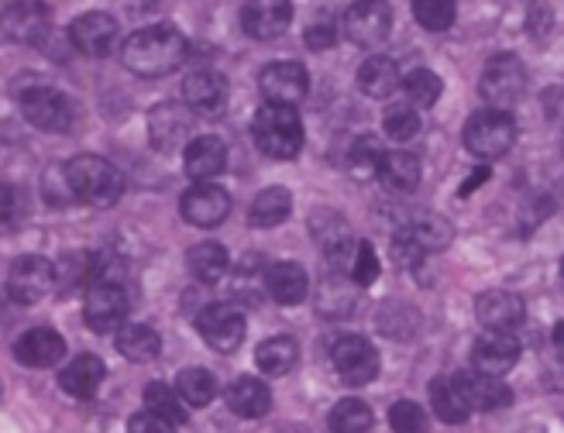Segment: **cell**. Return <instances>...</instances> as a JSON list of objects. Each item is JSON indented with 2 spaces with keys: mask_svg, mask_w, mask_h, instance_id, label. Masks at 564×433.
<instances>
[{
  "mask_svg": "<svg viewBox=\"0 0 564 433\" xmlns=\"http://www.w3.org/2000/svg\"><path fill=\"white\" fill-rule=\"evenodd\" d=\"M186 55H189V42L183 39V32H176L173 24H152L124 42L121 63L128 73L141 79H159L176 73L186 63Z\"/></svg>",
  "mask_w": 564,
  "mask_h": 433,
  "instance_id": "6da1fadb",
  "label": "cell"
},
{
  "mask_svg": "<svg viewBox=\"0 0 564 433\" xmlns=\"http://www.w3.org/2000/svg\"><path fill=\"white\" fill-rule=\"evenodd\" d=\"M24 83L14 86V100L21 107V113L28 121H32L35 128L42 131H52V134H63L73 128L76 121V107L73 100L63 94V90H55V86L42 83L39 76H21Z\"/></svg>",
  "mask_w": 564,
  "mask_h": 433,
  "instance_id": "7a4b0ae2",
  "label": "cell"
},
{
  "mask_svg": "<svg viewBox=\"0 0 564 433\" xmlns=\"http://www.w3.org/2000/svg\"><path fill=\"white\" fill-rule=\"evenodd\" d=\"M63 169H66L69 193H73V199H79V204L110 207V204H118L124 193V176L100 155H76Z\"/></svg>",
  "mask_w": 564,
  "mask_h": 433,
  "instance_id": "3957f363",
  "label": "cell"
},
{
  "mask_svg": "<svg viewBox=\"0 0 564 433\" xmlns=\"http://www.w3.org/2000/svg\"><path fill=\"white\" fill-rule=\"evenodd\" d=\"M251 134H256V144L269 155V159H296L303 149V125L296 107H279V104H265L256 121H251Z\"/></svg>",
  "mask_w": 564,
  "mask_h": 433,
  "instance_id": "277c9868",
  "label": "cell"
},
{
  "mask_svg": "<svg viewBox=\"0 0 564 433\" xmlns=\"http://www.w3.org/2000/svg\"><path fill=\"white\" fill-rule=\"evenodd\" d=\"M517 144V121L510 110H478L465 125V149L475 159H502Z\"/></svg>",
  "mask_w": 564,
  "mask_h": 433,
  "instance_id": "5b68a950",
  "label": "cell"
},
{
  "mask_svg": "<svg viewBox=\"0 0 564 433\" xmlns=\"http://www.w3.org/2000/svg\"><path fill=\"white\" fill-rule=\"evenodd\" d=\"M478 94L486 97L492 110H510L527 94V66L513 52L492 55L482 69V79H478Z\"/></svg>",
  "mask_w": 564,
  "mask_h": 433,
  "instance_id": "8992f818",
  "label": "cell"
},
{
  "mask_svg": "<svg viewBox=\"0 0 564 433\" xmlns=\"http://www.w3.org/2000/svg\"><path fill=\"white\" fill-rule=\"evenodd\" d=\"M330 365L345 386H369L379 375V355L361 334H341L330 344Z\"/></svg>",
  "mask_w": 564,
  "mask_h": 433,
  "instance_id": "52a82bcc",
  "label": "cell"
},
{
  "mask_svg": "<svg viewBox=\"0 0 564 433\" xmlns=\"http://www.w3.org/2000/svg\"><path fill=\"white\" fill-rule=\"evenodd\" d=\"M131 306V285L118 282H90L87 303H83V321L94 334H110L124 324Z\"/></svg>",
  "mask_w": 564,
  "mask_h": 433,
  "instance_id": "ba28073f",
  "label": "cell"
},
{
  "mask_svg": "<svg viewBox=\"0 0 564 433\" xmlns=\"http://www.w3.org/2000/svg\"><path fill=\"white\" fill-rule=\"evenodd\" d=\"M55 289V266L42 255H21L8 272V296L21 306L42 303Z\"/></svg>",
  "mask_w": 564,
  "mask_h": 433,
  "instance_id": "9c48e42d",
  "label": "cell"
},
{
  "mask_svg": "<svg viewBox=\"0 0 564 433\" xmlns=\"http://www.w3.org/2000/svg\"><path fill=\"white\" fill-rule=\"evenodd\" d=\"M52 32V18L42 0H8L0 8V35L21 45H42Z\"/></svg>",
  "mask_w": 564,
  "mask_h": 433,
  "instance_id": "30bf717a",
  "label": "cell"
},
{
  "mask_svg": "<svg viewBox=\"0 0 564 433\" xmlns=\"http://www.w3.org/2000/svg\"><path fill=\"white\" fill-rule=\"evenodd\" d=\"M392 32L389 0H355L345 11V35L361 48H379Z\"/></svg>",
  "mask_w": 564,
  "mask_h": 433,
  "instance_id": "8fae6325",
  "label": "cell"
},
{
  "mask_svg": "<svg viewBox=\"0 0 564 433\" xmlns=\"http://www.w3.org/2000/svg\"><path fill=\"white\" fill-rule=\"evenodd\" d=\"M196 331L214 351L231 355L245 340V313L235 303H214L196 316Z\"/></svg>",
  "mask_w": 564,
  "mask_h": 433,
  "instance_id": "7c38bea8",
  "label": "cell"
},
{
  "mask_svg": "<svg viewBox=\"0 0 564 433\" xmlns=\"http://www.w3.org/2000/svg\"><path fill=\"white\" fill-rule=\"evenodd\" d=\"M189 131H193V110L186 104L165 100L149 113V138L155 144V152H162V155L186 149Z\"/></svg>",
  "mask_w": 564,
  "mask_h": 433,
  "instance_id": "4fadbf2b",
  "label": "cell"
},
{
  "mask_svg": "<svg viewBox=\"0 0 564 433\" xmlns=\"http://www.w3.org/2000/svg\"><path fill=\"white\" fill-rule=\"evenodd\" d=\"M180 214L193 227H217L231 214V196L217 183H193L180 199Z\"/></svg>",
  "mask_w": 564,
  "mask_h": 433,
  "instance_id": "5bb4252c",
  "label": "cell"
},
{
  "mask_svg": "<svg viewBox=\"0 0 564 433\" xmlns=\"http://www.w3.org/2000/svg\"><path fill=\"white\" fill-rule=\"evenodd\" d=\"M520 355H523V348L510 331H486L471 348L475 371L492 375V379H502L506 371H513L520 365Z\"/></svg>",
  "mask_w": 564,
  "mask_h": 433,
  "instance_id": "9a60e30c",
  "label": "cell"
},
{
  "mask_svg": "<svg viewBox=\"0 0 564 433\" xmlns=\"http://www.w3.org/2000/svg\"><path fill=\"white\" fill-rule=\"evenodd\" d=\"M259 90H262L265 104L296 107L310 90V73L303 63H272L259 76Z\"/></svg>",
  "mask_w": 564,
  "mask_h": 433,
  "instance_id": "2e32d148",
  "label": "cell"
},
{
  "mask_svg": "<svg viewBox=\"0 0 564 433\" xmlns=\"http://www.w3.org/2000/svg\"><path fill=\"white\" fill-rule=\"evenodd\" d=\"M183 169L193 183H210L228 169V144L217 134H196L183 149Z\"/></svg>",
  "mask_w": 564,
  "mask_h": 433,
  "instance_id": "e0dca14e",
  "label": "cell"
},
{
  "mask_svg": "<svg viewBox=\"0 0 564 433\" xmlns=\"http://www.w3.org/2000/svg\"><path fill=\"white\" fill-rule=\"evenodd\" d=\"M69 42H73L76 52L100 59V55H107L110 48H115V42H118V21L110 18L107 11H87V14H79L69 24Z\"/></svg>",
  "mask_w": 564,
  "mask_h": 433,
  "instance_id": "ac0fdd59",
  "label": "cell"
},
{
  "mask_svg": "<svg viewBox=\"0 0 564 433\" xmlns=\"http://www.w3.org/2000/svg\"><path fill=\"white\" fill-rule=\"evenodd\" d=\"M293 21V4L290 0H248L241 8V28L245 35L259 39V42H272L290 28Z\"/></svg>",
  "mask_w": 564,
  "mask_h": 433,
  "instance_id": "d6986e66",
  "label": "cell"
},
{
  "mask_svg": "<svg viewBox=\"0 0 564 433\" xmlns=\"http://www.w3.org/2000/svg\"><path fill=\"white\" fill-rule=\"evenodd\" d=\"M14 358L24 368H55L66 358V340L52 327H32L14 340Z\"/></svg>",
  "mask_w": 564,
  "mask_h": 433,
  "instance_id": "ffe728a7",
  "label": "cell"
},
{
  "mask_svg": "<svg viewBox=\"0 0 564 433\" xmlns=\"http://www.w3.org/2000/svg\"><path fill=\"white\" fill-rule=\"evenodd\" d=\"M475 316L486 331H517L527 316V306L510 289H489L475 300Z\"/></svg>",
  "mask_w": 564,
  "mask_h": 433,
  "instance_id": "44dd1931",
  "label": "cell"
},
{
  "mask_svg": "<svg viewBox=\"0 0 564 433\" xmlns=\"http://www.w3.org/2000/svg\"><path fill=\"white\" fill-rule=\"evenodd\" d=\"M183 100L193 113L217 118L224 104H228V83H224L214 69H193L183 83Z\"/></svg>",
  "mask_w": 564,
  "mask_h": 433,
  "instance_id": "7402d4cb",
  "label": "cell"
},
{
  "mask_svg": "<svg viewBox=\"0 0 564 433\" xmlns=\"http://www.w3.org/2000/svg\"><path fill=\"white\" fill-rule=\"evenodd\" d=\"M455 379H458V386H462V392H465L471 410L496 413V410H506L513 402V389L506 386V382H499V379H492V375L471 371V375H455Z\"/></svg>",
  "mask_w": 564,
  "mask_h": 433,
  "instance_id": "603a6c76",
  "label": "cell"
},
{
  "mask_svg": "<svg viewBox=\"0 0 564 433\" xmlns=\"http://www.w3.org/2000/svg\"><path fill=\"white\" fill-rule=\"evenodd\" d=\"M265 289L279 306H296L310 293V275L300 262H275L265 272Z\"/></svg>",
  "mask_w": 564,
  "mask_h": 433,
  "instance_id": "cb8c5ba5",
  "label": "cell"
},
{
  "mask_svg": "<svg viewBox=\"0 0 564 433\" xmlns=\"http://www.w3.org/2000/svg\"><path fill=\"white\" fill-rule=\"evenodd\" d=\"M107 379V368L97 355H79L59 371V389L73 399H94L100 382Z\"/></svg>",
  "mask_w": 564,
  "mask_h": 433,
  "instance_id": "d4e9b609",
  "label": "cell"
},
{
  "mask_svg": "<svg viewBox=\"0 0 564 433\" xmlns=\"http://www.w3.org/2000/svg\"><path fill=\"white\" fill-rule=\"evenodd\" d=\"M228 407L241 420H262L272 410V392L265 382L251 379V375H241V379L228 389Z\"/></svg>",
  "mask_w": 564,
  "mask_h": 433,
  "instance_id": "484cf974",
  "label": "cell"
},
{
  "mask_svg": "<svg viewBox=\"0 0 564 433\" xmlns=\"http://www.w3.org/2000/svg\"><path fill=\"white\" fill-rule=\"evenodd\" d=\"M400 66L389 59V55H372V59H365L361 69H358V90L365 97H392L397 94V86H400Z\"/></svg>",
  "mask_w": 564,
  "mask_h": 433,
  "instance_id": "4316f807",
  "label": "cell"
},
{
  "mask_svg": "<svg viewBox=\"0 0 564 433\" xmlns=\"http://www.w3.org/2000/svg\"><path fill=\"white\" fill-rule=\"evenodd\" d=\"M431 410L437 413L441 423H451V426H458V423H465L471 416V407H468L458 379H447V375H441V379L431 382Z\"/></svg>",
  "mask_w": 564,
  "mask_h": 433,
  "instance_id": "83f0119b",
  "label": "cell"
},
{
  "mask_svg": "<svg viewBox=\"0 0 564 433\" xmlns=\"http://www.w3.org/2000/svg\"><path fill=\"white\" fill-rule=\"evenodd\" d=\"M290 214H293V193L286 186H269L256 196V204H251L248 224L259 230H269V227H279Z\"/></svg>",
  "mask_w": 564,
  "mask_h": 433,
  "instance_id": "f1b7e54d",
  "label": "cell"
},
{
  "mask_svg": "<svg viewBox=\"0 0 564 433\" xmlns=\"http://www.w3.org/2000/svg\"><path fill=\"white\" fill-rule=\"evenodd\" d=\"M118 351L128 358V361H138V365H145V361H155L159 351H162V337L155 327L149 324H121L118 327Z\"/></svg>",
  "mask_w": 564,
  "mask_h": 433,
  "instance_id": "f546056e",
  "label": "cell"
},
{
  "mask_svg": "<svg viewBox=\"0 0 564 433\" xmlns=\"http://www.w3.org/2000/svg\"><path fill=\"white\" fill-rule=\"evenodd\" d=\"M186 269H189L196 279H200V282L214 285V282H220L224 275H228L231 258H228V251H224V245L204 241V245H196V248L186 251Z\"/></svg>",
  "mask_w": 564,
  "mask_h": 433,
  "instance_id": "4dcf8cb0",
  "label": "cell"
},
{
  "mask_svg": "<svg viewBox=\"0 0 564 433\" xmlns=\"http://www.w3.org/2000/svg\"><path fill=\"white\" fill-rule=\"evenodd\" d=\"M296 358H300V344L286 334H275L269 340L259 344L256 351V361L265 375H272V379H279V375H290L296 368Z\"/></svg>",
  "mask_w": 564,
  "mask_h": 433,
  "instance_id": "1f68e13d",
  "label": "cell"
},
{
  "mask_svg": "<svg viewBox=\"0 0 564 433\" xmlns=\"http://www.w3.org/2000/svg\"><path fill=\"white\" fill-rule=\"evenodd\" d=\"M379 180L392 193H410L420 186V159L410 152H386L379 162Z\"/></svg>",
  "mask_w": 564,
  "mask_h": 433,
  "instance_id": "d6a6232c",
  "label": "cell"
},
{
  "mask_svg": "<svg viewBox=\"0 0 564 433\" xmlns=\"http://www.w3.org/2000/svg\"><path fill=\"white\" fill-rule=\"evenodd\" d=\"M176 392L186 407L193 410H204L217 399V379L207 371V368H183L180 379H176Z\"/></svg>",
  "mask_w": 564,
  "mask_h": 433,
  "instance_id": "836d02e7",
  "label": "cell"
},
{
  "mask_svg": "<svg viewBox=\"0 0 564 433\" xmlns=\"http://www.w3.org/2000/svg\"><path fill=\"white\" fill-rule=\"evenodd\" d=\"M406 230L423 251H444L451 241H455V227H451L441 214H416V220H410Z\"/></svg>",
  "mask_w": 564,
  "mask_h": 433,
  "instance_id": "e575fe53",
  "label": "cell"
},
{
  "mask_svg": "<svg viewBox=\"0 0 564 433\" xmlns=\"http://www.w3.org/2000/svg\"><path fill=\"white\" fill-rule=\"evenodd\" d=\"M327 423H330L334 433H369L372 423H376V416L369 410V402H361V399H341V402H334Z\"/></svg>",
  "mask_w": 564,
  "mask_h": 433,
  "instance_id": "d590c367",
  "label": "cell"
},
{
  "mask_svg": "<svg viewBox=\"0 0 564 433\" xmlns=\"http://www.w3.org/2000/svg\"><path fill=\"white\" fill-rule=\"evenodd\" d=\"M403 90L410 107H434L444 94V83L431 69H413L410 76H403Z\"/></svg>",
  "mask_w": 564,
  "mask_h": 433,
  "instance_id": "8d00e7d4",
  "label": "cell"
},
{
  "mask_svg": "<svg viewBox=\"0 0 564 433\" xmlns=\"http://www.w3.org/2000/svg\"><path fill=\"white\" fill-rule=\"evenodd\" d=\"M382 144L369 134H361L355 144H351V152H348V172L355 180H372L379 176V162H382Z\"/></svg>",
  "mask_w": 564,
  "mask_h": 433,
  "instance_id": "74e56055",
  "label": "cell"
},
{
  "mask_svg": "<svg viewBox=\"0 0 564 433\" xmlns=\"http://www.w3.org/2000/svg\"><path fill=\"white\" fill-rule=\"evenodd\" d=\"M145 410L149 413H155V416H162V420H169V423H186V410H183V399H180V392H173L165 382H149V389H145Z\"/></svg>",
  "mask_w": 564,
  "mask_h": 433,
  "instance_id": "f35d334b",
  "label": "cell"
},
{
  "mask_svg": "<svg viewBox=\"0 0 564 433\" xmlns=\"http://www.w3.org/2000/svg\"><path fill=\"white\" fill-rule=\"evenodd\" d=\"M413 18L427 32H447L458 18V4L455 0H413Z\"/></svg>",
  "mask_w": 564,
  "mask_h": 433,
  "instance_id": "ab89813d",
  "label": "cell"
},
{
  "mask_svg": "<svg viewBox=\"0 0 564 433\" xmlns=\"http://www.w3.org/2000/svg\"><path fill=\"white\" fill-rule=\"evenodd\" d=\"M389 426H392V433H427L431 416L420 402L400 399V402H392V410H389Z\"/></svg>",
  "mask_w": 564,
  "mask_h": 433,
  "instance_id": "60d3db41",
  "label": "cell"
},
{
  "mask_svg": "<svg viewBox=\"0 0 564 433\" xmlns=\"http://www.w3.org/2000/svg\"><path fill=\"white\" fill-rule=\"evenodd\" d=\"M382 131L392 141H410V138H416L420 134V113H416V107H410V104L389 107L386 118H382Z\"/></svg>",
  "mask_w": 564,
  "mask_h": 433,
  "instance_id": "b9f144b4",
  "label": "cell"
},
{
  "mask_svg": "<svg viewBox=\"0 0 564 433\" xmlns=\"http://www.w3.org/2000/svg\"><path fill=\"white\" fill-rule=\"evenodd\" d=\"M321 310L327 316H348L355 310V293L348 289V282H341V275H330L321 289Z\"/></svg>",
  "mask_w": 564,
  "mask_h": 433,
  "instance_id": "7bdbcfd3",
  "label": "cell"
},
{
  "mask_svg": "<svg viewBox=\"0 0 564 433\" xmlns=\"http://www.w3.org/2000/svg\"><path fill=\"white\" fill-rule=\"evenodd\" d=\"M348 279L355 285H372L379 279V258L376 248L369 241H355V255H351V266H348Z\"/></svg>",
  "mask_w": 564,
  "mask_h": 433,
  "instance_id": "ee69618b",
  "label": "cell"
},
{
  "mask_svg": "<svg viewBox=\"0 0 564 433\" xmlns=\"http://www.w3.org/2000/svg\"><path fill=\"white\" fill-rule=\"evenodd\" d=\"M79 282H87V258L83 255H63L59 266H55V289L69 293Z\"/></svg>",
  "mask_w": 564,
  "mask_h": 433,
  "instance_id": "f6af8a7d",
  "label": "cell"
},
{
  "mask_svg": "<svg viewBox=\"0 0 564 433\" xmlns=\"http://www.w3.org/2000/svg\"><path fill=\"white\" fill-rule=\"evenodd\" d=\"M42 190H45V199H48L52 207H66V204H73V193H69V183H66V169H59V165H52V169L45 172Z\"/></svg>",
  "mask_w": 564,
  "mask_h": 433,
  "instance_id": "bcb514c9",
  "label": "cell"
},
{
  "mask_svg": "<svg viewBox=\"0 0 564 433\" xmlns=\"http://www.w3.org/2000/svg\"><path fill=\"white\" fill-rule=\"evenodd\" d=\"M423 251L413 238H410V230L403 227L397 238H392V258H397V266H403V269H420V262H423Z\"/></svg>",
  "mask_w": 564,
  "mask_h": 433,
  "instance_id": "7dc6e473",
  "label": "cell"
},
{
  "mask_svg": "<svg viewBox=\"0 0 564 433\" xmlns=\"http://www.w3.org/2000/svg\"><path fill=\"white\" fill-rule=\"evenodd\" d=\"M306 45L310 48H317V52H324V48H330L334 42H337V24L330 21V18H321V21H314L306 28Z\"/></svg>",
  "mask_w": 564,
  "mask_h": 433,
  "instance_id": "c3c4849f",
  "label": "cell"
},
{
  "mask_svg": "<svg viewBox=\"0 0 564 433\" xmlns=\"http://www.w3.org/2000/svg\"><path fill=\"white\" fill-rule=\"evenodd\" d=\"M128 433H176V430H173V423H169V420H162V416H155L149 410H141V413H134L128 420Z\"/></svg>",
  "mask_w": 564,
  "mask_h": 433,
  "instance_id": "681fc988",
  "label": "cell"
},
{
  "mask_svg": "<svg viewBox=\"0 0 564 433\" xmlns=\"http://www.w3.org/2000/svg\"><path fill=\"white\" fill-rule=\"evenodd\" d=\"M547 32H551V4H547V0H533V8H530V35L544 39Z\"/></svg>",
  "mask_w": 564,
  "mask_h": 433,
  "instance_id": "f907efd6",
  "label": "cell"
},
{
  "mask_svg": "<svg viewBox=\"0 0 564 433\" xmlns=\"http://www.w3.org/2000/svg\"><path fill=\"white\" fill-rule=\"evenodd\" d=\"M11 214H14V190L0 186V224H8Z\"/></svg>",
  "mask_w": 564,
  "mask_h": 433,
  "instance_id": "816d5d0a",
  "label": "cell"
},
{
  "mask_svg": "<svg viewBox=\"0 0 564 433\" xmlns=\"http://www.w3.org/2000/svg\"><path fill=\"white\" fill-rule=\"evenodd\" d=\"M486 180H489V165H478V169H475V176L462 186V196H471V193H475L478 186H482Z\"/></svg>",
  "mask_w": 564,
  "mask_h": 433,
  "instance_id": "f5cc1de1",
  "label": "cell"
},
{
  "mask_svg": "<svg viewBox=\"0 0 564 433\" xmlns=\"http://www.w3.org/2000/svg\"><path fill=\"white\" fill-rule=\"evenodd\" d=\"M551 344H554L557 358L564 361V321H561V324H554V331H551Z\"/></svg>",
  "mask_w": 564,
  "mask_h": 433,
  "instance_id": "db71d44e",
  "label": "cell"
},
{
  "mask_svg": "<svg viewBox=\"0 0 564 433\" xmlns=\"http://www.w3.org/2000/svg\"><path fill=\"white\" fill-rule=\"evenodd\" d=\"M561 279H564V258H561Z\"/></svg>",
  "mask_w": 564,
  "mask_h": 433,
  "instance_id": "11a10c76",
  "label": "cell"
},
{
  "mask_svg": "<svg viewBox=\"0 0 564 433\" xmlns=\"http://www.w3.org/2000/svg\"><path fill=\"white\" fill-rule=\"evenodd\" d=\"M0 392H4V382H0Z\"/></svg>",
  "mask_w": 564,
  "mask_h": 433,
  "instance_id": "9f6ffc18",
  "label": "cell"
}]
</instances>
